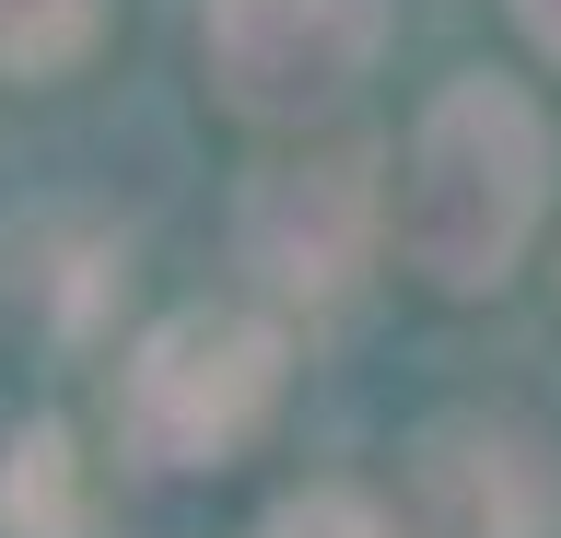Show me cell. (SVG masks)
Wrapping results in <instances>:
<instances>
[{
  "label": "cell",
  "instance_id": "cell-1",
  "mask_svg": "<svg viewBox=\"0 0 561 538\" xmlns=\"http://www.w3.org/2000/svg\"><path fill=\"white\" fill-rule=\"evenodd\" d=\"M538 187H550V141H538L526 94L456 82L445 106L421 117L410 187H398V247H410V270L445 282V293L503 282V257H515L526 222H538Z\"/></svg>",
  "mask_w": 561,
  "mask_h": 538
},
{
  "label": "cell",
  "instance_id": "cell-2",
  "mask_svg": "<svg viewBox=\"0 0 561 538\" xmlns=\"http://www.w3.org/2000/svg\"><path fill=\"white\" fill-rule=\"evenodd\" d=\"M270 387H280L270 328L175 317V328H152L140 363H129V445L152 468H199V457H222V445L270 410Z\"/></svg>",
  "mask_w": 561,
  "mask_h": 538
},
{
  "label": "cell",
  "instance_id": "cell-3",
  "mask_svg": "<svg viewBox=\"0 0 561 538\" xmlns=\"http://www.w3.org/2000/svg\"><path fill=\"white\" fill-rule=\"evenodd\" d=\"M375 36V0H210V71L245 117H305L351 94Z\"/></svg>",
  "mask_w": 561,
  "mask_h": 538
},
{
  "label": "cell",
  "instance_id": "cell-4",
  "mask_svg": "<svg viewBox=\"0 0 561 538\" xmlns=\"http://www.w3.org/2000/svg\"><path fill=\"white\" fill-rule=\"evenodd\" d=\"M421 515H433V538H550L561 527V468L526 433L456 422V433L421 445Z\"/></svg>",
  "mask_w": 561,
  "mask_h": 538
},
{
  "label": "cell",
  "instance_id": "cell-5",
  "mask_svg": "<svg viewBox=\"0 0 561 538\" xmlns=\"http://www.w3.org/2000/svg\"><path fill=\"white\" fill-rule=\"evenodd\" d=\"M363 222H375V199H363V164H293V176H257V199H245V270H270L280 293H340L351 257H363Z\"/></svg>",
  "mask_w": 561,
  "mask_h": 538
},
{
  "label": "cell",
  "instance_id": "cell-6",
  "mask_svg": "<svg viewBox=\"0 0 561 538\" xmlns=\"http://www.w3.org/2000/svg\"><path fill=\"white\" fill-rule=\"evenodd\" d=\"M0 515L24 538H70V445L59 433H35L24 457H12V492H0Z\"/></svg>",
  "mask_w": 561,
  "mask_h": 538
},
{
  "label": "cell",
  "instance_id": "cell-7",
  "mask_svg": "<svg viewBox=\"0 0 561 538\" xmlns=\"http://www.w3.org/2000/svg\"><path fill=\"white\" fill-rule=\"evenodd\" d=\"M94 36V0H0V59H70V47Z\"/></svg>",
  "mask_w": 561,
  "mask_h": 538
},
{
  "label": "cell",
  "instance_id": "cell-8",
  "mask_svg": "<svg viewBox=\"0 0 561 538\" xmlns=\"http://www.w3.org/2000/svg\"><path fill=\"white\" fill-rule=\"evenodd\" d=\"M270 538H398V527H386L363 492H316V503H280Z\"/></svg>",
  "mask_w": 561,
  "mask_h": 538
},
{
  "label": "cell",
  "instance_id": "cell-9",
  "mask_svg": "<svg viewBox=\"0 0 561 538\" xmlns=\"http://www.w3.org/2000/svg\"><path fill=\"white\" fill-rule=\"evenodd\" d=\"M526 24H538V36H550V47H561V0H526Z\"/></svg>",
  "mask_w": 561,
  "mask_h": 538
}]
</instances>
